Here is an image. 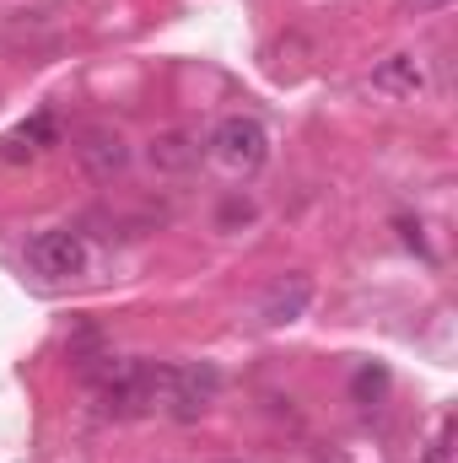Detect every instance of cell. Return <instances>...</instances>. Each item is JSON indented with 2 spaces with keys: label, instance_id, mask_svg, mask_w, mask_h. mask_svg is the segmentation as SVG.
Segmentation results:
<instances>
[{
  "label": "cell",
  "instance_id": "obj_1",
  "mask_svg": "<svg viewBox=\"0 0 458 463\" xmlns=\"http://www.w3.org/2000/svg\"><path fill=\"white\" fill-rule=\"evenodd\" d=\"M211 151H216V162L232 167V173H259L264 156H270V135H264L259 118L232 114V118H222V124L211 129Z\"/></svg>",
  "mask_w": 458,
  "mask_h": 463
},
{
  "label": "cell",
  "instance_id": "obj_2",
  "mask_svg": "<svg viewBox=\"0 0 458 463\" xmlns=\"http://www.w3.org/2000/svg\"><path fill=\"white\" fill-rule=\"evenodd\" d=\"M27 269L33 275H43V280H76L81 269H87V242H81V232H38L33 242H27Z\"/></svg>",
  "mask_w": 458,
  "mask_h": 463
},
{
  "label": "cell",
  "instance_id": "obj_3",
  "mask_svg": "<svg viewBox=\"0 0 458 463\" xmlns=\"http://www.w3.org/2000/svg\"><path fill=\"white\" fill-rule=\"evenodd\" d=\"M76 156H81V167H87L98 184H109V178H119V173L129 167V146H124V135L109 129V124L81 129V135H76Z\"/></svg>",
  "mask_w": 458,
  "mask_h": 463
},
{
  "label": "cell",
  "instance_id": "obj_4",
  "mask_svg": "<svg viewBox=\"0 0 458 463\" xmlns=\"http://www.w3.org/2000/svg\"><path fill=\"white\" fill-rule=\"evenodd\" d=\"M308 307H313V280H308V275H281V280H270L264 297H259V318H264L270 329L297 324Z\"/></svg>",
  "mask_w": 458,
  "mask_h": 463
},
{
  "label": "cell",
  "instance_id": "obj_5",
  "mask_svg": "<svg viewBox=\"0 0 458 463\" xmlns=\"http://www.w3.org/2000/svg\"><path fill=\"white\" fill-rule=\"evenodd\" d=\"M216 388H222L216 366H173V393H167V404H173L178 420H195V415L211 404Z\"/></svg>",
  "mask_w": 458,
  "mask_h": 463
},
{
  "label": "cell",
  "instance_id": "obj_6",
  "mask_svg": "<svg viewBox=\"0 0 458 463\" xmlns=\"http://www.w3.org/2000/svg\"><path fill=\"white\" fill-rule=\"evenodd\" d=\"M372 87H377V92H394V98H415V92L426 87V71H421L415 54H388V60L372 71Z\"/></svg>",
  "mask_w": 458,
  "mask_h": 463
},
{
  "label": "cell",
  "instance_id": "obj_7",
  "mask_svg": "<svg viewBox=\"0 0 458 463\" xmlns=\"http://www.w3.org/2000/svg\"><path fill=\"white\" fill-rule=\"evenodd\" d=\"M146 156H151V167H157V173H189V167L200 162V146H195L189 135L167 129V135H157V140H151V151H146Z\"/></svg>",
  "mask_w": 458,
  "mask_h": 463
},
{
  "label": "cell",
  "instance_id": "obj_8",
  "mask_svg": "<svg viewBox=\"0 0 458 463\" xmlns=\"http://www.w3.org/2000/svg\"><path fill=\"white\" fill-rule=\"evenodd\" d=\"M383 388H388V377H383V372H372V366H367V372H356V393H361V399H367V393H383Z\"/></svg>",
  "mask_w": 458,
  "mask_h": 463
},
{
  "label": "cell",
  "instance_id": "obj_9",
  "mask_svg": "<svg viewBox=\"0 0 458 463\" xmlns=\"http://www.w3.org/2000/svg\"><path fill=\"white\" fill-rule=\"evenodd\" d=\"M421 463H453V453H448V420H443V431H437V442L421 453Z\"/></svg>",
  "mask_w": 458,
  "mask_h": 463
},
{
  "label": "cell",
  "instance_id": "obj_10",
  "mask_svg": "<svg viewBox=\"0 0 458 463\" xmlns=\"http://www.w3.org/2000/svg\"><path fill=\"white\" fill-rule=\"evenodd\" d=\"M410 11H437V5H448V0H405Z\"/></svg>",
  "mask_w": 458,
  "mask_h": 463
}]
</instances>
